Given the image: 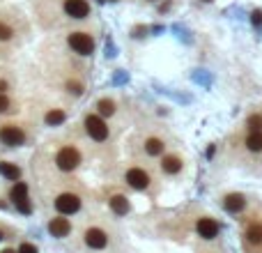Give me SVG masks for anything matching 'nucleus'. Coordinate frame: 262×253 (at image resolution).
Masks as SVG:
<instances>
[{
  "mask_svg": "<svg viewBox=\"0 0 262 253\" xmlns=\"http://www.w3.org/2000/svg\"><path fill=\"white\" fill-rule=\"evenodd\" d=\"M9 198H12V203L25 200L28 198V184H25V182H16V184L9 189Z\"/></svg>",
  "mask_w": 262,
  "mask_h": 253,
  "instance_id": "obj_16",
  "label": "nucleus"
},
{
  "mask_svg": "<svg viewBox=\"0 0 262 253\" xmlns=\"http://www.w3.org/2000/svg\"><path fill=\"white\" fill-rule=\"evenodd\" d=\"M65 120H67V115H65V111H60V109L48 111V113L44 115V122H46L48 126H58V125H62Z\"/></svg>",
  "mask_w": 262,
  "mask_h": 253,
  "instance_id": "obj_17",
  "label": "nucleus"
},
{
  "mask_svg": "<svg viewBox=\"0 0 262 253\" xmlns=\"http://www.w3.org/2000/svg\"><path fill=\"white\" fill-rule=\"evenodd\" d=\"M55 166H58L62 173H72L81 166V152L74 147V145H65L60 147L58 154H55Z\"/></svg>",
  "mask_w": 262,
  "mask_h": 253,
  "instance_id": "obj_2",
  "label": "nucleus"
},
{
  "mask_svg": "<svg viewBox=\"0 0 262 253\" xmlns=\"http://www.w3.org/2000/svg\"><path fill=\"white\" fill-rule=\"evenodd\" d=\"M48 233L53 237H67L72 233V223H69V219L62 217V214H60V217H53L48 221Z\"/></svg>",
  "mask_w": 262,
  "mask_h": 253,
  "instance_id": "obj_9",
  "label": "nucleus"
},
{
  "mask_svg": "<svg viewBox=\"0 0 262 253\" xmlns=\"http://www.w3.org/2000/svg\"><path fill=\"white\" fill-rule=\"evenodd\" d=\"M249 126H251V131H262V115H251Z\"/></svg>",
  "mask_w": 262,
  "mask_h": 253,
  "instance_id": "obj_24",
  "label": "nucleus"
},
{
  "mask_svg": "<svg viewBox=\"0 0 262 253\" xmlns=\"http://www.w3.org/2000/svg\"><path fill=\"white\" fill-rule=\"evenodd\" d=\"M205 2H212V0H205Z\"/></svg>",
  "mask_w": 262,
  "mask_h": 253,
  "instance_id": "obj_31",
  "label": "nucleus"
},
{
  "mask_svg": "<svg viewBox=\"0 0 262 253\" xmlns=\"http://www.w3.org/2000/svg\"><path fill=\"white\" fill-rule=\"evenodd\" d=\"M83 125H85L88 136L92 140H97V143H104V140H108V136H111L108 125H106V120H104L102 115H85Z\"/></svg>",
  "mask_w": 262,
  "mask_h": 253,
  "instance_id": "obj_3",
  "label": "nucleus"
},
{
  "mask_svg": "<svg viewBox=\"0 0 262 253\" xmlns=\"http://www.w3.org/2000/svg\"><path fill=\"white\" fill-rule=\"evenodd\" d=\"M0 140L7 147H18L25 143V131L16 125H2L0 126Z\"/></svg>",
  "mask_w": 262,
  "mask_h": 253,
  "instance_id": "obj_6",
  "label": "nucleus"
},
{
  "mask_svg": "<svg viewBox=\"0 0 262 253\" xmlns=\"http://www.w3.org/2000/svg\"><path fill=\"white\" fill-rule=\"evenodd\" d=\"M83 240H85V247L95 249V251H102V249H106V244H108V235L102 228H88Z\"/></svg>",
  "mask_w": 262,
  "mask_h": 253,
  "instance_id": "obj_8",
  "label": "nucleus"
},
{
  "mask_svg": "<svg viewBox=\"0 0 262 253\" xmlns=\"http://www.w3.org/2000/svg\"><path fill=\"white\" fill-rule=\"evenodd\" d=\"M223 207L228 212H233V214H239V212L246 207V198L242 193H228L226 200H223Z\"/></svg>",
  "mask_w": 262,
  "mask_h": 253,
  "instance_id": "obj_11",
  "label": "nucleus"
},
{
  "mask_svg": "<svg viewBox=\"0 0 262 253\" xmlns=\"http://www.w3.org/2000/svg\"><path fill=\"white\" fill-rule=\"evenodd\" d=\"M198 235L203 237V240H214L216 235H219V223L214 221V219H209V217H203V219H198Z\"/></svg>",
  "mask_w": 262,
  "mask_h": 253,
  "instance_id": "obj_10",
  "label": "nucleus"
},
{
  "mask_svg": "<svg viewBox=\"0 0 262 253\" xmlns=\"http://www.w3.org/2000/svg\"><path fill=\"white\" fill-rule=\"evenodd\" d=\"M18 253H37V247L30 244V242H23V244L18 247Z\"/></svg>",
  "mask_w": 262,
  "mask_h": 253,
  "instance_id": "obj_26",
  "label": "nucleus"
},
{
  "mask_svg": "<svg viewBox=\"0 0 262 253\" xmlns=\"http://www.w3.org/2000/svg\"><path fill=\"white\" fill-rule=\"evenodd\" d=\"M97 113L102 115V118H113L115 115V102L113 99H106V97L99 99V102H97Z\"/></svg>",
  "mask_w": 262,
  "mask_h": 253,
  "instance_id": "obj_15",
  "label": "nucleus"
},
{
  "mask_svg": "<svg viewBox=\"0 0 262 253\" xmlns=\"http://www.w3.org/2000/svg\"><path fill=\"white\" fill-rule=\"evenodd\" d=\"M14 205H16V210L21 212V214H30V212H32V203H30V198L18 200V203H14Z\"/></svg>",
  "mask_w": 262,
  "mask_h": 253,
  "instance_id": "obj_25",
  "label": "nucleus"
},
{
  "mask_svg": "<svg viewBox=\"0 0 262 253\" xmlns=\"http://www.w3.org/2000/svg\"><path fill=\"white\" fill-rule=\"evenodd\" d=\"M7 90H9V83L5 79H0V92H7Z\"/></svg>",
  "mask_w": 262,
  "mask_h": 253,
  "instance_id": "obj_28",
  "label": "nucleus"
},
{
  "mask_svg": "<svg viewBox=\"0 0 262 253\" xmlns=\"http://www.w3.org/2000/svg\"><path fill=\"white\" fill-rule=\"evenodd\" d=\"M67 44L76 55H92L95 53V37L85 30H74L67 35Z\"/></svg>",
  "mask_w": 262,
  "mask_h": 253,
  "instance_id": "obj_1",
  "label": "nucleus"
},
{
  "mask_svg": "<svg viewBox=\"0 0 262 253\" xmlns=\"http://www.w3.org/2000/svg\"><path fill=\"white\" fill-rule=\"evenodd\" d=\"M127 184H129L131 189H136V191H145V189L149 187V175L145 173L143 168H129L125 175Z\"/></svg>",
  "mask_w": 262,
  "mask_h": 253,
  "instance_id": "obj_7",
  "label": "nucleus"
},
{
  "mask_svg": "<svg viewBox=\"0 0 262 253\" xmlns=\"http://www.w3.org/2000/svg\"><path fill=\"white\" fill-rule=\"evenodd\" d=\"M246 240L251 244H262V226L260 223H253L249 230H246Z\"/></svg>",
  "mask_w": 262,
  "mask_h": 253,
  "instance_id": "obj_20",
  "label": "nucleus"
},
{
  "mask_svg": "<svg viewBox=\"0 0 262 253\" xmlns=\"http://www.w3.org/2000/svg\"><path fill=\"white\" fill-rule=\"evenodd\" d=\"M102 2H106V0H102Z\"/></svg>",
  "mask_w": 262,
  "mask_h": 253,
  "instance_id": "obj_32",
  "label": "nucleus"
},
{
  "mask_svg": "<svg viewBox=\"0 0 262 253\" xmlns=\"http://www.w3.org/2000/svg\"><path fill=\"white\" fill-rule=\"evenodd\" d=\"M246 147L251 152H260L262 150V131H251V136L246 138Z\"/></svg>",
  "mask_w": 262,
  "mask_h": 253,
  "instance_id": "obj_19",
  "label": "nucleus"
},
{
  "mask_svg": "<svg viewBox=\"0 0 262 253\" xmlns=\"http://www.w3.org/2000/svg\"><path fill=\"white\" fill-rule=\"evenodd\" d=\"M251 21H253V25H262V12L260 9H256V12L251 14Z\"/></svg>",
  "mask_w": 262,
  "mask_h": 253,
  "instance_id": "obj_27",
  "label": "nucleus"
},
{
  "mask_svg": "<svg viewBox=\"0 0 262 253\" xmlns=\"http://www.w3.org/2000/svg\"><path fill=\"white\" fill-rule=\"evenodd\" d=\"M67 90H69V95L81 97V95H83V90H85V85H83V81L69 79V81H67Z\"/></svg>",
  "mask_w": 262,
  "mask_h": 253,
  "instance_id": "obj_22",
  "label": "nucleus"
},
{
  "mask_svg": "<svg viewBox=\"0 0 262 253\" xmlns=\"http://www.w3.org/2000/svg\"><path fill=\"white\" fill-rule=\"evenodd\" d=\"M2 253H18V251H14V249H5Z\"/></svg>",
  "mask_w": 262,
  "mask_h": 253,
  "instance_id": "obj_29",
  "label": "nucleus"
},
{
  "mask_svg": "<svg viewBox=\"0 0 262 253\" xmlns=\"http://www.w3.org/2000/svg\"><path fill=\"white\" fill-rule=\"evenodd\" d=\"M108 205H111V210H113V214H118V217H125V214H129L131 205H129V198L127 196H122V193H118V196H113V198L108 200Z\"/></svg>",
  "mask_w": 262,
  "mask_h": 253,
  "instance_id": "obj_12",
  "label": "nucleus"
},
{
  "mask_svg": "<svg viewBox=\"0 0 262 253\" xmlns=\"http://www.w3.org/2000/svg\"><path fill=\"white\" fill-rule=\"evenodd\" d=\"M62 12L72 21H85L92 14V7L88 0H62Z\"/></svg>",
  "mask_w": 262,
  "mask_h": 253,
  "instance_id": "obj_4",
  "label": "nucleus"
},
{
  "mask_svg": "<svg viewBox=\"0 0 262 253\" xmlns=\"http://www.w3.org/2000/svg\"><path fill=\"white\" fill-rule=\"evenodd\" d=\"M163 147H166V145H163L161 138H147L145 140V152H147L149 157H159L161 152H163Z\"/></svg>",
  "mask_w": 262,
  "mask_h": 253,
  "instance_id": "obj_18",
  "label": "nucleus"
},
{
  "mask_svg": "<svg viewBox=\"0 0 262 253\" xmlns=\"http://www.w3.org/2000/svg\"><path fill=\"white\" fill-rule=\"evenodd\" d=\"M12 99H9V97L5 95V92H0V113H9V111H12Z\"/></svg>",
  "mask_w": 262,
  "mask_h": 253,
  "instance_id": "obj_23",
  "label": "nucleus"
},
{
  "mask_svg": "<svg viewBox=\"0 0 262 253\" xmlns=\"http://www.w3.org/2000/svg\"><path fill=\"white\" fill-rule=\"evenodd\" d=\"M0 175H2L5 180L16 182L18 177H21V168H18L16 163H12V161H0Z\"/></svg>",
  "mask_w": 262,
  "mask_h": 253,
  "instance_id": "obj_14",
  "label": "nucleus"
},
{
  "mask_svg": "<svg viewBox=\"0 0 262 253\" xmlns=\"http://www.w3.org/2000/svg\"><path fill=\"white\" fill-rule=\"evenodd\" d=\"M14 37H16V30H14L9 23H5V21L0 18V42H12Z\"/></svg>",
  "mask_w": 262,
  "mask_h": 253,
  "instance_id": "obj_21",
  "label": "nucleus"
},
{
  "mask_svg": "<svg viewBox=\"0 0 262 253\" xmlns=\"http://www.w3.org/2000/svg\"><path fill=\"white\" fill-rule=\"evenodd\" d=\"M0 240H2V230H0Z\"/></svg>",
  "mask_w": 262,
  "mask_h": 253,
  "instance_id": "obj_30",
  "label": "nucleus"
},
{
  "mask_svg": "<svg viewBox=\"0 0 262 253\" xmlns=\"http://www.w3.org/2000/svg\"><path fill=\"white\" fill-rule=\"evenodd\" d=\"M55 210L62 214V217H67V214H76L78 210H81V196L78 193H60L58 198H55Z\"/></svg>",
  "mask_w": 262,
  "mask_h": 253,
  "instance_id": "obj_5",
  "label": "nucleus"
},
{
  "mask_svg": "<svg viewBox=\"0 0 262 253\" xmlns=\"http://www.w3.org/2000/svg\"><path fill=\"white\" fill-rule=\"evenodd\" d=\"M161 170L168 175H175L182 170V159L175 157V154H168V157H163V161H161Z\"/></svg>",
  "mask_w": 262,
  "mask_h": 253,
  "instance_id": "obj_13",
  "label": "nucleus"
}]
</instances>
